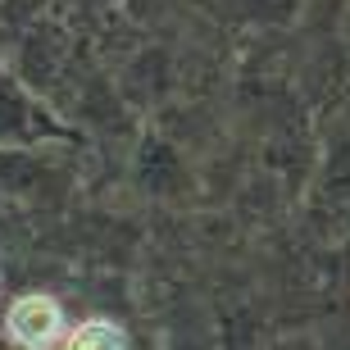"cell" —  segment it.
Here are the masks:
<instances>
[{"label": "cell", "instance_id": "obj_2", "mask_svg": "<svg viewBox=\"0 0 350 350\" xmlns=\"http://www.w3.org/2000/svg\"><path fill=\"white\" fill-rule=\"evenodd\" d=\"M64 350H132L128 327L114 323V319H82L78 327H64Z\"/></svg>", "mask_w": 350, "mask_h": 350}, {"label": "cell", "instance_id": "obj_1", "mask_svg": "<svg viewBox=\"0 0 350 350\" xmlns=\"http://www.w3.org/2000/svg\"><path fill=\"white\" fill-rule=\"evenodd\" d=\"M64 327H68L64 305L46 291H23L5 310V337L18 350H55L64 341Z\"/></svg>", "mask_w": 350, "mask_h": 350}]
</instances>
